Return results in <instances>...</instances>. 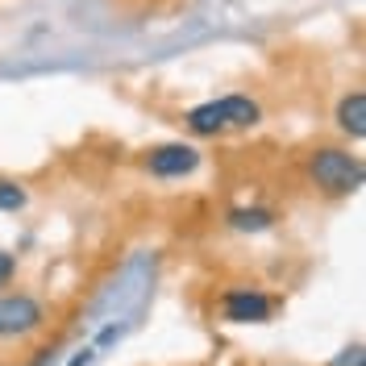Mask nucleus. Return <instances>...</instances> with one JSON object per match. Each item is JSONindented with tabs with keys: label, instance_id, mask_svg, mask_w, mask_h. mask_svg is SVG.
Returning <instances> with one entry per match:
<instances>
[{
	"label": "nucleus",
	"instance_id": "f257e3e1",
	"mask_svg": "<svg viewBox=\"0 0 366 366\" xmlns=\"http://www.w3.org/2000/svg\"><path fill=\"white\" fill-rule=\"evenodd\" d=\"M258 121H262V104L254 96H242V92H229L221 100H204V104L183 113V125L192 137L237 134V129H254Z\"/></svg>",
	"mask_w": 366,
	"mask_h": 366
},
{
	"label": "nucleus",
	"instance_id": "f03ea898",
	"mask_svg": "<svg viewBox=\"0 0 366 366\" xmlns=\"http://www.w3.org/2000/svg\"><path fill=\"white\" fill-rule=\"evenodd\" d=\"M308 179L317 183L325 196H354L366 179V167L345 146H317L308 154Z\"/></svg>",
	"mask_w": 366,
	"mask_h": 366
},
{
	"label": "nucleus",
	"instance_id": "7ed1b4c3",
	"mask_svg": "<svg viewBox=\"0 0 366 366\" xmlns=\"http://www.w3.org/2000/svg\"><path fill=\"white\" fill-rule=\"evenodd\" d=\"M46 320H50V308L38 296H29V292H0V342L34 337Z\"/></svg>",
	"mask_w": 366,
	"mask_h": 366
},
{
	"label": "nucleus",
	"instance_id": "20e7f679",
	"mask_svg": "<svg viewBox=\"0 0 366 366\" xmlns=\"http://www.w3.org/2000/svg\"><path fill=\"white\" fill-rule=\"evenodd\" d=\"M279 308V300L267 296L262 287H229L225 296L217 300V312L229 325H267Z\"/></svg>",
	"mask_w": 366,
	"mask_h": 366
},
{
	"label": "nucleus",
	"instance_id": "39448f33",
	"mask_svg": "<svg viewBox=\"0 0 366 366\" xmlns=\"http://www.w3.org/2000/svg\"><path fill=\"white\" fill-rule=\"evenodd\" d=\"M142 167L154 175V179H183L200 167V150L192 142H162L154 150H146Z\"/></svg>",
	"mask_w": 366,
	"mask_h": 366
},
{
	"label": "nucleus",
	"instance_id": "423d86ee",
	"mask_svg": "<svg viewBox=\"0 0 366 366\" xmlns=\"http://www.w3.org/2000/svg\"><path fill=\"white\" fill-rule=\"evenodd\" d=\"M333 121H337V129H342L345 137L362 142V137H366V92L362 88L345 92L342 100H337V113H333Z\"/></svg>",
	"mask_w": 366,
	"mask_h": 366
},
{
	"label": "nucleus",
	"instance_id": "0eeeda50",
	"mask_svg": "<svg viewBox=\"0 0 366 366\" xmlns=\"http://www.w3.org/2000/svg\"><path fill=\"white\" fill-rule=\"evenodd\" d=\"M229 225L237 229V233H262V229L274 225V212L271 208H233Z\"/></svg>",
	"mask_w": 366,
	"mask_h": 366
},
{
	"label": "nucleus",
	"instance_id": "6e6552de",
	"mask_svg": "<svg viewBox=\"0 0 366 366\" xmlns=\"http://www.w3.org/2000/svg\"><path fill=\"white\" fill-rule=\"evenodd\" d=\"M29 204V192L17 179H0V212H21Z\"/></svg>",
	"mask_w": 366,
	"mask_h": 366
},
{
	"label": "nucleus",
	"instance_id": "1a4fd4ad",
	"mask_svg": "<svg viewBox=\"0 0 366 366\" xmlns=\"http://www.w3.org/2000/svg\"><path fill=\"white\" fill-rule=\"evenodd\" d=\"M13 274H17V258H13L9 250H0V292L13 283Z\"/></svg>",
	"mask_w": 366,
	"mask_h": 366
},
{
	"label": "nucleus",
	"instance_id": "9d476101",
	"mask_svg": "<svg viewBox=\"0 0 366 366\" xmlns=\"http://www.w3.org/2000/svg\"><path fill=\"white\" fill-rule=\"evenodd\" d=\"M333 366H362V345H350V350H342V358Z\"/></svg>",
	"mask_w": 366,
	"mask_h": 366
},
{
	"label": "nucleus",
	"instance_id": "9b49d317",
	"mask_svg": "<svg viewBox=\"0 0 366 366\" xmlns=\"http://www.w3.org/2000/svg\"><path fill=\"white\" fill-rule=\"evenodd\" d=\"M92 354H96V350H92V345H84V350H79V354H75L67 366H88V362H92Z\"/></svg>",
	"mask_w": 366,
	"mask_h": 366
}]
</instances>
